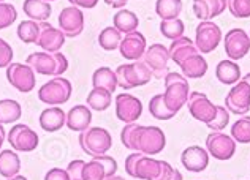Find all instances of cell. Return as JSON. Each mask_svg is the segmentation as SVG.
Returning <instances> with one entry per match:
<instances>
[{"mask_svg":"<svg viewBox=\"0 0 250 180\" xmlns=\"http://www.w3.org/2000/svg\"><path fill=\"white\" fill-rule=\"evenodd\" d=\"M131 150L141 152L144 155H157L167 145V136L159 126H141L136 125V128L131 131L130 139Z\"/></svg>","mask_w":250,"mask_h":180,"instance_id":"cell-1","label":"cell"},{"mask_svg":"<svg viewBox=\"0 0 250 180\" xmlns=\"http://www.w3.org/2000/svg\"><path fill=\"white\" fill-rule=\"evenodd\" d=\"M163 79H165V92H163L165 103L169 111L177 114L187 104V100L190 95L188 79L181 75V73L173 71H169Z\"/></svg>","mask_w":250,"mask_h":180,"instance_id":"cell-2","label":"cell"},{"mask_svg":"<svg viewBox=\"0 0 250 180\" xmlns=\"http://www.w3.org/2000/svg\"><path fill=\"white\" fill-rule=\"evenodd\" d=\"M116 78H117V87H121L124 90H130L149 84L154 75L146 63L141 62V60H136L133 63H125L117 66Z\"/></svg>","mask_w":250,"mask_h":180,"instance_id":"cell-3","label":"cell"},{"mask_svg":"<svg viewBox=\"0 0 250 180\" xmlns=\"http://www.w3.org/2000/svg\"><path fill=\"white\" fill-rule=\"evenodd\" d=\"M81 149L90 157H100L106 153L113 147V136L106 128L102 126H89L87 130L80 133L78 138Z\"/></svg>","mask_w":250,"mask_h":180,"instance_id":"cell-4","label":"cell"},{"mask_svg":"<svg viewBox=\"0 0 250 180\" xmlns=\"http://www.w3.org/2000/svg\"><path fill=\"white\" fill-rule=\"evenodd\" d=\"M71 92L73 87L67 78L54 76L38 89V100L48 106H61L68 101Z\"/></svg>","mask_w":250,"mask_h":180,"instance_id":"cell-5","label":"cell"},{"mask_svg":"<svg viewBox=\"0 0 250 180\" xmlns=\"http://www.w3.org/2000/svg\"><path fill=\"white\" fill-rule=\"evenodd\" d=\"M222 41V30L212 21H201L195 30V46L200 54H209L219 48Z\"/></svg>","mask_w":250,"mask_h":180,"instance_id":"cell-6","label":"cell"},{"mask_svg":"<svg viewBox=\"0 0 250 180\" xmlns=\"http://www.w3.org/2000/svg\"><path fill=\"white\" fill-rule=\"evenodd\" d=\"M6 81L18 92L29 93L35 89V71L27 63H11L6 66Z\"/></svg>","mask_w":250,"mask_h":180,"instance_id":"cell-7","label":"cell"},{"mask_svg":"<svg viewBox=\"0 0 250 180\" xmlns=\"http://www.w3.org/2000/svg\"><path fill=\"white\" fill-rule=\"evenodd\" d=\"M38 142H40V139H38L37 131L32 130L29 125L18 123L8 133V144L16 152H34L38 147Z\"/></svg>","mask_w":250,"mask_h":180,"instance_id":"cell-8","label":"cell"},{"mask_svg":"<svg viewBox=\"0 0 250 180\" xmlns=\"http://www.w3.org/2000/svg\"><path fill=\"white\" fill-rule=\"evenodd\" d=\"M206 150L215 160L227 161L236 153V141L222 131H212L206 138Z\"/></svg>","mask_w":250,"mask_h":180,"instance_id":"cell-9","label":"cell"},{"mask_svg":"<svg viewBox=\"0 0 250 180\" xmlns=\"http://www.w3.org/2000/svg\"><path fill=\"white\" fill-rule=\"evenodd\" d=\"M225 108L236 116H246L250 109V85L241 79L225 97Z\"/></svg>","mask_w":250,"mask_h":180,"instance_id":"cell-10","label":"cell"},{"mask_svg":"<svg viewBox=\"0 0 250 180\" xmlns=\"http://www.w3.org/2000/svg\"><path fill=\"white\" fill-rule=\"evenodd\" d=\"M116 116L124 123H135L143 114L141 100L131 93H119L116 97Z\"/></svg>","mask_w":250,"mask_h":180,"instance_id":"cell-11","label":"cell"},{"mask_svg":"<svg viewBox=\"0 0 250 180\" xmlns=\"http://www.w3.org/2000/svg\"><path fill=\"white\" fill-rule=\"evenodd\" d=\"M171 60L169 51L160 43L152 44L146 49L143 56V62L146 63L150 71H152L154 78H165L168 75V62Z\"/></svg>","mask_w":250,"mask_h":180,"instance_id":"cell-12","label":"cell"},{"mask_svg":"<svg viewBox=\"0 0 250 180\" xmlns=\"http://www.w3.org/2000/svg\"><path fill=\"white\" fill-rule=\"evenodd\" d=\"M187 106L190 114L193 116L198 122L203 123H209L212 122L215 114H217V106L210 101V100L201 92H190L188 100H187Z\"/></svg>","mask_w":250,"mask_h":180,"instance_id":"cell-13","label":"cell"},{"mask_svg":"<svg viewBox=\"0 0 250 180\" xmlns=\"http://www.w3.org/2000/svg\"><path fill=\"white\" fill-rule=\"evenodd\" d=\"M57 22H59V29L65 33V37L75 38L83 33L85 19L81 8L71 5L61 11V15L57 18Z\"/></svg>","mask_w":250,"mask_h":180,"instance_id":"cell-14","label":"cell"},{"mask_svg":"<svg viewBox=\"0 0 250 180\" xmlns=\"http://www.w3.org/2000/svg\"><path fill=\"white\" fill-rule=\"evenodd\" d=\"M227 56L231 60H239L250 51V37L244 29H231L223 38Z\"/></svg>","mask_w":250,"mask_h":180,"instance_id":"cell-15","label":"cell"},{"mask_svg":"<svg viewBox=\"0 0 250 180\" xmlns=\"http://www.w3.org/2000/svg\"><path fill=\"white\" fill-rule=\"evenodd\" d=\"M67 41L65 33L59 27H52L49 22H40V35L37 43L46 52H59Z\"/></svg>","mask_w":250,"mask_h":180,"instance_id":"cell-16","label":"cell"},{"mask_svg":"<svg viewBox=\"0 0 250 180\" xmlns=\"http://www.w3.org/2000/svg\"><path fill=\"white\" fill-rule=\"evenodd\" d=\"M147 46H146V38L141 32H131V33H127L122 41H121V46H119V52L124 59L127 60H140L144 52H146Z\"/></svg>","mask_w":250,"mask_h":180,"instance_id":"cell-17","label":"cell"},{"mask_svg":"<svg viewBox=\"0 0 250 180\" xmlns=\"http://www.w3.org/2000/svg\"><path fill=\"white\" fill-rule=\"evenodd\" d=\"M25 63L32 66L37 75H43V76H61L59 75V66H57V60L52 52H32L27 57Z\"/></svg>","mask_w":250,"mask_h":180,"instance_id":"cell-18","label":"cell"},{"mask_svg":"<svg viewBox=\"0 0 250 180\" xmlns=\"http://www.w3.org/2000/svg\"><path fill=\"white\" fill-rule=\"evenodd\" d=\"M181 163L190 172H203L209 164V153L200 145H190L181 153Z\"/></svg>","mask_w":250,"mask_h":180,"instance_id":"cell-19","label":"cell"},{"mask_svg":"<svg viewBox=\"0 0 250 180\" xmlns=\"http://www.w3.org/2000/svg\"><path fill=\"white\" fill-rule=\"evenodd\" d=\"M38 123L48 133L59 131L67 123V112H63V109L59 106H49V108L42 111L40 117H38Z\"/></svg>","mask_w":250,"mask_h":180,"instance_id":"cell-20","label":"cell"},{"mask_svg":"<svg viewBox=\"0 0 250 180\" xmlns=\"http://www.w3.org/2000/svg\"><path fill=\"white\" fill-rule=\"evenodd\" d=\"M227 10V0H193V13L200 21H210Z\"/></svg>","mask_w":250,"mask_h":180,"instance_id":"cell-21","label":"cell"},{"mask_svg":"<svg viewBox=\"0 0 250 180\" xmlns=\"http://www.w3.org/2000/svg\"><path fill=\"white\" fill-rule=\"evenodd\" d=\"M92 123V109L89 106L78 104L75 108H71L67 112V125L71 131L83 133L90 126Z\"/></svg>","mask_w":250,"mask_h":180,"instance_id":"cell-22","label":"cell"},{"mask_svg":"<svg viewBox=\"0 0 250 180\" xmlns=\"http://www.w3.org/2000/svg\"><path fill=\"white\" fill-rule=\"evenodd\" d=\"M168 51H169L171 60H173L176 65H181L188 56L198 54L195 41H192L188 37H179V38L173 40V43H171Z\"/></svg>","mask_w":250,"mask_h":180,"instance_id":"cell-23","label":"cell"},{"mask_svg":"<svg viewBox=\"0 0 250 180\" xmlns=\"http://www.w3.org/2000/svg\"><path fill=\"white\" fill-rule=\"evenodd\" d=\"M160 174V160H155L150 155H143L138 158L133 169V177L141 180H155Z\"/></svg>","mask_w":250,"mask_h":180,"instance_id":"cell-24","label":"cell"},{"mask_svg":"<svg viewBox=\"0 0 250 180\" xmlns=\"http://www.w3.org/2000/svg\"><path fill=\"white\" fill-rule=\"evenodd\" d=\"M179 66L182 70V75L187 79H200L205 76L208 71V62L200 52L198 54L188 56Z\"/></svg>","mask_w":250,"mask_h":180,"instance_id":"cell-25","label":"cell"},{"mask_svg":"<svg viewBox=\"0 0 250 180\" xmlns=\"http://www.w3.org/2000/svg\"><path fill=\"white\" fill-rule=\"evenodd\" d=\"M217 79L225 85H234L241 81V68L234 60H222L215 68Z\"/></svg>","mask_w":250,"mask_h":180,"instance_id":"cell-26","label":"cell"},{"mask_svg":"<svg viewBox=\"0 0 250 180\" xmlns=\"http://www.w3.org/2000/svg\"><path fill=\"white\" fill-rule=\"evenodd\" d=\"M21 171V160L16 150H0V176L5 179H11Z\"/></svg>","mask_w":250,"mask_h":180,"instance_id":"cell-27","label":"cell"},{"mask_svg":"<svg viewBox=\"0 0 250 180\" xmlns=\"http://www.w3.org/2000/svg\"><path fill=\"white\" fill-rule=\"evenodd\" d=\"M22 10L24 15H27L35 22H44L52 13L51 3L44 0H24Z\"/></svg>","mask_w":250,"mask_h":180,"instance_id":"cell-28","label":"cell"},{"mask_svg":"<svg viewBox=\"0 0 250 180\" xmlns=\"http://www.w3.org/2000/svg\"><path fill=\"white\" fill-rule=\"evenodd\" d=\"M87 106L92 111H106L111 103H113V93L106 89L102 87H94L87 95Z\"/></svg>","mask_w":250,"mask_h":180,"instance_id":"cell-29","label":"cell"},{"mask_svg":"<svg viewBox=\"0 0 250 180\" xmlns=\"http://www.w3.org/2000/svg\"><path fill=\"white\" fill-rule=\"evenodd\" d=\"M113 24L121 33L127 35V33H131V32H135L138 29V25H140V19H138V16L135 15L133 11L119 10L113 18Z\"/></svg>","mask_w":250,"mask_h":180,"instance_id":"cell-30","label":"cell"},{"mask_svg":"<svg viewBox=\"0 0 250 180\" xmlns=\"http://www.w3.org/2000/svg\"><path fill=\"white\" fill-rule=\"evenodd\" d=\"M92 85H94V87L106 89L113 93L117 89L116 71L108 68V66H100V68H97L94 71V75H92Z\"/></svg>","mask_w":250,"mask_h":180,"instance_id":"cell-31","label":"cell"},{"mask_svg":"<svg viewBox=\"0 0 250 180\" xmlns=\"http://www.w3.org/2000/svg\"><path fill=\"white\" fill-rule=\"evenodd\" d=\"M21 114H22L21 104H19L16 100H11V98L0 100V123L2 125L18 122Z\"/></svg>","mask_w":250,"mask_h":180,"instance_id":"cell-32","label":"cell"},{"mask_svg":"<svg viewBox=\"0 0 250 180\" xmlns=\"http://www.w3.org/2000/svg\"><path fill=\"white\" fill-rule=\"evenodd\" d=\"M122 41V33L117 30L114 25L113 27H104L100 33H98V44L104 51H114L119 49Z\"/></svg>","mask_w":250,"mask_h":180,"instance_id":"cell-33","label":"cell"},{"mask_svg":"<svg viewBox=\"0 0 250 180\" xmlns=\"http://www.w3.org/2000/svg\"><path fill=\"white\" fill-rule=\"evenodd\" d=\"M18 38L21 40L24 44H32L37 43L38 35H40V22H35L29 19V21H22L18 25Z\"/></svg>","mask_w":250,"mask_h":180,"instance_id":"cell-34","label":"cell"},{"mask_svg":"<svg viewBox=\"0 0 250 180\" xmlns=\"http://www.w3.org/2000/svg\"><path fill=\"white\" fill-rule=\"evenodd\" d=\"M182 11V0H157L155 13L162 19L179 18Z\"/></svg>","mask_w":250,"mask_h":180,"instance_id":"cell-35","label":"cell"},{"mask_svg":"<svg viewBox=\"0 0 250 180\" xmlns=\"http://www.w3.org/2000/svg\"><path fill=\"white\" fill-rule=\"evenodd\" d=\"M149 112H150V116L155 117L157 120H171L176 116V112L168 109L165 98H163V93H159V95L150 98Z\"/></svg>","mask_w":250,"mask_h":180,"instance_id":"cell-36","label":"cell"},{"mask_svg":"<svg viewBox=\"0 0 250 180\" xmlns=\"http://www.w3.org/2000/svg\"><path fill=\"white\" fill-rule=\"evenodd\" d=\"M231 138L239 144H250V116H242L233 123Z\"/></svg>","mask_w":250,"mask_h":180,"instance_id":"cell-37","label":"cell"},{"mask_svg":"<svg viewBox=\"0 0 250 180\" xmlns=\"http://www.w3.org/2000/svg\"><path fill=\"white\" fill-rule=\"evenodd\" d=\"M184 30H186V27H184V22L179 18L162 19V22H160V33L165 38L176 40L179 37H184Z\"/></svg>","mask_w":250,"mask_h":180,"instance_id":"cell-38","label":"cell"},{"mask_svg":"<svg viewBox=\"0 0 250 180\" xmlns=\"http://www.w3.org/2000/svg\"><path fill=\"white\" fill-rule=\"evenodd\" d=\"M106 179V172L102 163H98L95 158H92L89 163L84 164L83 169V180H104Z\"/></svg>","mask_w":250,"mask_h":180,"instance_id":"cell-39","label":"cell"},{"mask_svg":"<svg viewBox=\"0 0 250 180\" xmlns=\"http://www.w3.org/2000/svg\"><path fill=\"white\" fill-rule=\"evenodd\" d=\"M16 18H18V11L15 8V5L6 2L0 3V30L11 27L13 22L16 21Z\"/></svg>","mask_w":250,"mask_h":180,"instance_id":"cell-40","label":"cell"},{"mask_svg":"<svg viewBox=\"0 0 250 180\" xmlns=\"http://www.w3.org/2000/svg\"><path fill=\"white\" fill-rule=\"evenodd\" d=\"M227 8L234 18H250V0H227Z\"/></svg>","mask_w":250,"mask_h":180,"instance_id":"cell-41","label":"cell"},{"mask_svg":"<svg viewBox=\"0 0 250 180\" xmlns=\"http://www.w3.org/2000/svg\"><path fill=\"white\" fill-rule=\"evenodd\" d=\"M229 122V112L225 106H217V114L214 117L212 122L208 123V128H210L212 131H220L223 130Z\"/></svg>","mask_w":250,"mask_h":180,"instance_id":"cell-42","label":"cell"},{"mask_svg":"<svg viewBox=\"0 0 250 180\" xmlns=\"http://www.w3.org/2000/svg\"><path fill=\"white\" fill-rule=\"evenodd\" d=\"M13 56H15L13 48L3 38H0V68H6L8 65H11Z\"/></svg>","mask_w":250,"mask_h":180,"instance_id":"cell-43","label":"cell"},{"mask_svg":"<svg viewBox=\"0 0 250 180\" xmlns=\"http://www.w3.org/2000/svg\"><path fill=\"white\" fill-rule=\"evenodd\" d=\"M95 158L98 163H102V166L104 168V172H106V177L114 176L117 172V161L109 155H100V157H92Z\"/></svg>","mask_w":250,"mask_h":180,"instance_id":"cell-44","label":"cell"},{"mask_svg":"<svg viewBox=\"0 0 250 180\" xmlns=\"http://www.w3.org/2000/svg\"><path fill=\"white\" fill-rule=\"evenodd\" d=\"M85 161L83 160H73L67 166V172L70 176V180H83V169H84Z\"/></svg>","mask_w":250,"mask_h":180,"instance_id":"cell-45","label":"cell"},{"mask_svg":"<svg viewBox=\"0 0 250 180\" xmlns=\"http://www.w3.org/2000/svg\"><path fill=\"white\" fill-rule=\"evenodd\" d=\"M136 128V123H125V126L121 131V142L125 149L131 150V145H130V139H131V131Z\"/></svg>","mask_w":250,"mask_h":180,"instance_id":"cell-46","label":"cell"},{"mask_svg":"<svg viewBox=\"0 0 250 180\" xmlns=\"http://www.w3.org/2000/svg\"><path fill=\"white\" fill-rule=\"evenodd\" d=\"M44 180H70V176L67 169H61V168H52L46 172Z\"/></svg>","mask_w":250,"mask_h":180,"instance_id":"cell-47","label":"cell"},{"mask_svg":"<svg viewBox=\"0 0 250 180\" xmlns=\"http://www.w3.org/2000/svg\"><path fill=\"white\" fill-rule=\"evenodd\" d=\"M143 155L141 152H135V153H130V155L125 158V172L130 176V177H133V169H135V164L138 161V158H140Z\"/></svg>","mask_w":250,"mask_h":180,"instance_id":"cell-48","label":"cell"},{"mask_svg":"<svg viewBox=\"0 0 250 180\" xmlns=\"http://www.w3.org/2000/svg\"><path fill=\"white\" fill-rule=\"evenodd\" d=\"M54 54V57H56V60H57V66H59V75H63L65 71L68 70V59H67V56L65 54H62V52H52Z\"/></svg>","mask_w":250,"mask_h":180,"instance_id":"cell-49","label":"cell"},{"mask_svg":"<svg viewBox=\"0 0 250 180\" xmlns=\"http://www.w3.org/2000/svg\"><path fill=\"white\" fill-rule=\"evenodd\" d=\"M173 171H174V168L168 161H163V160H160V174L155 180H167L171 174H173Z\"/></svg>","mask_w":250,"mask_h":180,"instance_id":"cell-50","label":"cell"},{"mask_svg":"<svg viewBox=\"0 0 250 180\" xmlns=\"http://www.w3.org/2000/svg\"><path fill=\"white\" fill-rule=\"evenodd\" d=\"M68 2L73 5V6H78V8H95L98 0H68Z\"/></svg>","mask_w":250,"mask_h":180,"instance_id":"cell-51","label":"cell"},{"mask_svg":"<svg viewBox=\"0 0 250 180\" xmlns=\"http://www.w3.org/2000/svg\"><path fill=\"white\" fill-rule=\"evenodd\" d=\"M104 3H106L108 6H113V8L121 10L122 6H125L128 3V0H104Z\"/></svg>","mask_w":250,"mask_h":180,"instance_id":"cell-52","label":"cell"},{"mask_svg":"<svg viewBox=\"0 0 250 180\" xmlns=\"http://www.w3.org/2000/svg\"><path fill=\"white\" fill-rule=\"evenodd\" d=\"M5 138H6L5 128H3V125L0 123V150H2V145H3V142H5Z\"/></svg>","mask_w":250,"mask_h":180,"instance_id":"cell-53","label":"cell"},{"mask_svg":"<svg viewBox=\"0 0 250 180\" xmlns=\"http://www.w3.org/2000/svg\"><path fill=\"white\" fill-rule=\"evenodd\" d=\"M167 180H182V174L177 169H174L173 171V174H171Z\"/></svg>","mask_w":250,"mask_h":180,"instance_id":"cell-54","label":"cell"},{"mask_svg":"<svg viewBox=\"0 0 250 180\" xmlns=\"http://www.w3.org/2000/svg\"><path fill=\"white\" fill-rule=\"evenodd\" d=\"M6 180H29L27 177H25V176H15V177H11V179H6Z\"/></svg>","mask_w":250,"mask_h":180,"instance_id":"cell-55","label":"cell"},{"mask_svg":"<svg viewBox=\"0 0 250 180\" xmlns=\"http://www.w3.org/2000/svg\"><path fill=\"white\" fill-rule=\"evenodd\" d=\"M104 180H125L124 177H121V176H109V177H106V179H104Z\"/></svg>","mask_w":250,"mask_h":180,"instance_id":"cell-56","label":"cell"},{"mask_svg":"<svg viewBox=\"0 0 250 180\" xmlns=\"http://www.w3.org/2000/svg\"><path fill=\"white\" fill-rule=\"evenodd\" d=\"M242 79V81H244V82H247L249 85H250V73H247V75L244 76V78H241Z\"/></svg>","mask_w":250,"mask_h":180,"instance_id":"cell-57","label":"cell"},{"mask_svg":"<svg viewBox=\"0 0 250 180\" xmlns=\"http://www.w3.org/2000/svg\"><path fill=\"white\" fill-rule=\"evenodd\" d=\"M44 2H49L51 3V2H56V0H44Z\"/></svg>","mask_w":250,"mask_h":180,"instance_id":"cell-58","label":"cell"},{"mask_svg":"<svg viewBox=\"0 0 250 180\" xmlns=\"http://www.w3.org/2000/svg\"><path fill=\"white\" fill-rule=\"evenodd\" d=\"M2 2H5V0H0V3H2Z\"/></svg>","mask_w":250,"mask_h":180,"instance_id":"cell-59","label":"cell"},{"mask_svg":"<svg viewBox=\"0 0 250 180\" xmlns=\"http://www.w3.org/2000/svg\"><path fill=\"white\" fill-rule=\"evenodd\" d=\"M249 37H250V35H249Z\"/></svg>","mask_w":250,"mask_h":180,"instance_id":"cell-60","label":"cell"}]
</instances>
